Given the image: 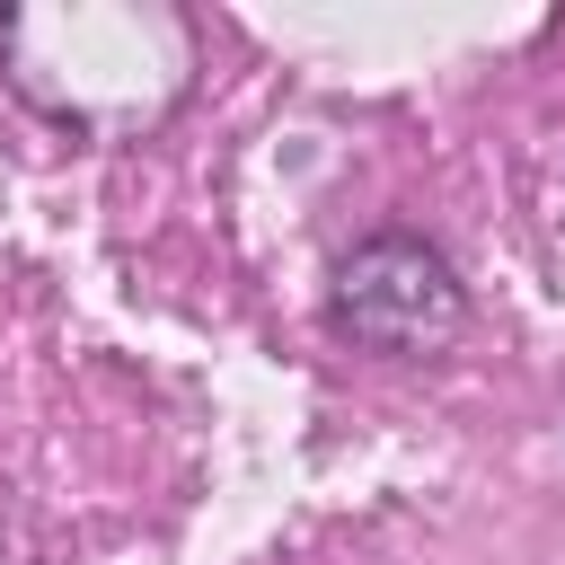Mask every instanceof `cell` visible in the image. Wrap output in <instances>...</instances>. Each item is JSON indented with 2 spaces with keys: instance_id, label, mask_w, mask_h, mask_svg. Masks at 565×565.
I'll return each instance as SVG.
<instances>
[{
  "instance_id": "1",
  "label": "cell",
  "mask_w": 565,
  "mask_h": 565,
  "mask_svg": "<svg viewBox=\"0 0 565 565\" xmlns=\"http://www.w3.org/2000/svg\"><path fill=\"white\" fill-rule=\"evenodd\" d=\"M335 318L371 353H441L468 300H459V274L424 238H362L335 265Z\"/></svg>"
}]
</instances>
